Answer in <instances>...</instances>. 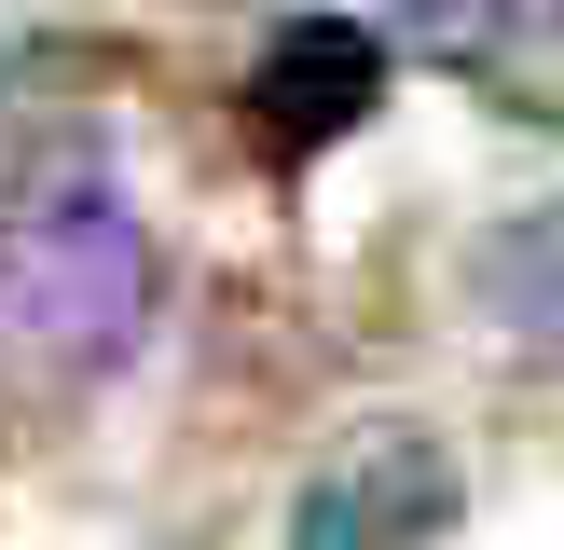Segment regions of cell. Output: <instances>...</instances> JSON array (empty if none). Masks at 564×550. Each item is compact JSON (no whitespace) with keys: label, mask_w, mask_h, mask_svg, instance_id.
<instances>
[{"label":"cell","mask_w":564,"mask_h":550,"mask_svg":"<svg viewBox=\"0 0 564 550\" xmlns=\"http://www.w3.org/2000/svg\"><path fill=\"white\" fill-rule=\"evenodd\" d=\"M152 330V234L110 193H28L0 207V413H55L110 385Z\"/></svg>","instance_id":"1"},{"label":"cell","mask_w":564,"mask_h":550,"mask_svg":"<svg viewBox=\"0 0 564 550\" xmlns=\"http://www.w3.org/2000/svg\"><path fill=\"white\" fill-rule=\"evenodd\" d=\"M413 42L510 110H564V0H413Z\"/></svg>","instance_id":"4"},{"label":"cell","mask_w":564,"mask_h":550,"mask_svg":"<svg viewBox=\"0 0 564 550\" xmlns=\"http://www.w3.org/2000/svg\"><path fill=\"white\" fill-rule=\"evenodd\" d=\"M372 97H386V42H372V28H345V14L275 28V55L248 69V124H262V152H290V165L330 152Z\"/></svg>","instance_id":"3"},{"label":"cell","mask_w":564,"mask_h":550,"mask_svg":"<svg viewBox=\"0 0 564 550\" xmlns=\"http://www.w3.org/2000/svg\"><path fill=\"white\" fill-rule=\"evenodd\" d=\"M482 317L510 330V344L564 358V193H551V207H523V220H496V234H482Z\"/></svg>","instance_id":"5"},{"label":"cell","mask_w":564,"mask_h":550,"mask_svg":"<svg viewBox=\"0 0 564 550\" xmlns=\"http://www.w3.org/2000/svg\"><path fill=\"white\" fill-rule=\"evenodd\" d=\"M468 509V468L441 427L386 413V427H345L290 495V550H441Z\"/></svg>","instance_id":"2"}]
</instances>
